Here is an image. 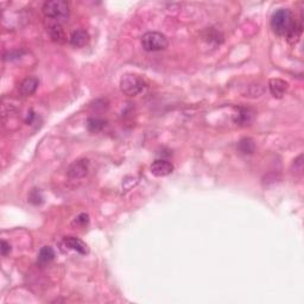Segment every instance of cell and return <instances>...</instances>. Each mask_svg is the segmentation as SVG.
<instances>
[{
  "mask_svg": "<svg viewBox=\"0 0 304 304\" xmlns=\"http://www.w3.org/2000/svg\"><path fill=\"white\" fill-rule=\"evenodd\" d=\"M42 12L45 19L49 20V23L61 24V25L68 22L69 16H70L68 2L63 0H51V1L44 2Z\"/></svg>",
  "mask_w": 304,
  "mask_h": 304,
  "instance_id": "1",
  "label": "cell"
},
{
  "mask_svg": "<svg viewBox=\"0 0 304 304\" xmlns=\"http://www.w3.org/2000/svg\"><path fill=\"white\" fill-rule=\"evenodd\" d=\"M296 20L293 18L292 12L289 9H279L272 15L271 17V28L273 33L278 36H285L289 34L292 30Z\"/></svg>",
  "mask_w": 304,
  "mask_h": 304,
  "instance_id": "2",
  "label": "cell"
},
{
  "mask_svg": "<svg viewBox=\"0 0 304 304\" xmlns=\"http://www.w3.org/2000/svg\"><path fill=\"white\" fill-rule=\"evenodd\" d=\"M146 87H148V84L144 77L138 74L127 73L120 79V89L127 97H135L140 94L145 90Z\"/></svg>",
  "mask_w": 304,
  "mask_h": 304,
  "instance_id": "3",
  "label": "cell"
},
{
  "mask_svg": "<svg viewBox=\"0 0 304 304\" xmlns=\"http://www.w3.org/2000/svg\"><path fill=\"white\" fill-rule=\"evenodd\" d=\"M140 42L143 49L149 52L162 51V50L167 49L169 45L167 36L158 31H149V33L144 34Z\"/></svg>",
  "mask_w": 304,
  "mask_h": 304,
  "instance_id": "4",
  "label": "cell"
},
{
  "mask_svg": "<svg viewBox=\"0 0 304 304\" xmlns=\"http://www.w3.org/2000/svg\"><path fill=\"white\" fill-rule=\"evenodd\" d=\"M89 171V161L86 158L77 159L73 162L67 169V175L69 178H82Z\"/></svg>",
  "mask_w": 304,
  "mask_h": 304,
  "instance_id": "5",
  "label": "cell"
},
{
  "mask_svg": "<svg viewBox=\"0 0 304 304\" xmlns=\"http://www.w3.org/2000/svg\"><path fill=\"white\" fill-rule=\"evenodd\" d=\"M174 165L171 162L167 161V159H156L154 162H152L150 170L152 175H154L156 177H165V176H169L170 174L174 172Z\"/></svg>",
  "mask_w": 304,
  "mask_h": 304,
  "instance_id": "6",
  "label": "cell"
},
{
  "mask_svg": "<svg viewBox=\"0 0 304 304\" xmlns=\"http://www.w3.org/2000/svg\"><path fill=\"white\" fill-rule=\"evenodd\" d=\"M63 245L68 250L75 251V252L80 253V254H88L89 253V249H88L86 242L82 241L81 239L75 238V236H67L63 240Z\"/></svg>",
  "mask_w": 304,
  "mask_h": 304,
  "instance_id": "7",
  "label": "cell"
},
{
  "mask_svg": "<svg viewBox=\"0 0 304 304\" xmlns=\"http://www.w3.org/2000/svg\"><path fill=\"white\" fill-rule=\"evenodd\" d=\"M269 88H270L271 94L276 99H282L287 93L289 84L282 79H271L269 82Z\"/></svg>",
  "mask_w": 304,
  "mask_h": 304,
  "instance_id": "8",
  "label": "cell"
},
{
  "mask_svg": "<svg viewBox=\"0 0 304 304\" xmlns=\"http://www.w3.org/2000/svg\"><path fill=\"white\" fill-rule=\"evenodd\" d=\"M39 86V80L34 76L26 77L19 84V93L23 97H30L37 90Z\"/></svg>",
  "mask_w": 304,
  "mask_h": 304,
  "instance_id": "9",
  "label": "cell"
},
{
  "mask_svg": "<svg viewBox=\"0 0 304 304\" xmlns=\"http://www.w3.org/2000/svg\"><path fill=\"white\" fill-rule=\"evenodd\" d=\"M48 33H49L50 38H51L52 42L57 44H62L66 42V34L65 30H63L62 25L61 24H56V23H49L48 25Z\"/></svg>",
  "mask_w": 304,
  "mask_h": 304,
  "instance_id": "10",
  "label": "cell"
},
{
  "mask_svg": "<svg viewBox=\"0 0 304 304\" xmlns=\"http://www.w3.org/2000/svg\"><path fill=\"white\" fill-rule=\"evenodd\" d=\"M253 116H254V113L250 108L240 107L236 111V113L234 114V122L236 125H240V126H247L252 122Z\"/></svg>",
  "mask_w": 304,
  "mask_h": 304,
  "instance_id": "11",
  "label": "cell"
},
{
  "mask_svg": "<svg viewBox=\"0 0 304 304\" xmlns=\"http://www.w3.org/2000/svg\"><path fill=\"white\" fill-rule=\"evenodd\" d=\"M90 36L89 34L87 33L86 30H75L73 31L70 36V44L73 45L74 48H84L86 47L89 42Z\"/></svg>",
  "mask_w": 304,
  "mask_h": 304,
  "instance_id": "12",
  "label": "cell"
},
{
  "mask_svg": "<svg viewBox=\"0 0 304 304\" xmlns=\"http://www.w3.org/2000/svg\"><path fill=\"white\" fill-rule=\"evenodd\" d=\"M55 259V252L50 246H44L39 250L38 255H37V263L41 266L48 265Z\"/></svg>",
  "mask_w": 304,
  "mask_h": 304,
  "instance_id": "13",
  "label": "cell"
},
{
  "mask_svg": "<svg viewBox=\"0 0 304 304\" xmlns=\"http://www.w3.org/2000/svg\"><path fill=\"white\" fill-rule=\"evenodd\" d=\"M238 150L242 154H252L255 151V144L252 138H242L238 143Z\"/></svg>",
  "mask_w": 304,
  "mask_h": 304,
  "instance_id": "14",
  "label": "cell"
},
{
  "mask_svg": "<svg viewBox=\"0 0 304 304\" xmlns=\"http://www.w3.org/2000/svg\"><path fill=\"white\" fill-rule=\"evenodd\" d=\"M106 126V121L101 118H89L87 120V129L93 133L100 132Z\"/></svg>",
  "mask_w": 304,
  "mask_h": 304,
  "instance_id": "15",
  "label": "cell"
},
{
  "mask_svg": "<svg viewBox=\"0 0 304 304\" xmlns=\"http://www.w3.org/2000/svg\"><path fill=\"white\" fill-rule=\"evenodd\" d=\"M88 223H89V215L86 214V213H82V214L77 215L75 218L73 225H76L77 227H86Z\"/></svg>",
  "mask_w": 304,
  "mask_h": 304,
  "instance_id": "16",
  "label": "cell"
},
{
  "mask_svg": "<svg viewBox=\"0 0 304 304\" xmlns=\"http://www.w3.org/2000/svg\"><path fill=\"white\" fill-rule=\"evenodd\" d=\"M29 201L34 204H41L42 201H43L41 191H39L38 189H34V190L31 191L30 196H29Z\"/></svg>",
  "mask_w": 304,
  "mask_h": 304,
  "instance_id": "17",
  "label": "cell"
},
{
  "mask_svg": "<svg viewBox=\"0 0 304 304\" xmlns=\"http://www.w3.org/2000/svg\"><path fill=\"white\" fill-rule=\"evenodd\" d=\"M292 168H295V174H302L303 171V156L300 154L297 159H295L292 163Z\"/></svg>",
  "mask_w": 304,
  "mask_h": 304,
  "instance_id": "18",
  "label": "cell"
},
{
  "mask_svg": "<svg viewBox=\"0 0 304 304\" xmlns=\"http://www.w3.org/2000/svg\"><path fill=\"white\" fill-rule=\"evenodd\" d=\"M11 252V245L9 244L7 241H5V240H1V254L2 257H6L9 253Z\"/></svg>",
  "mask_w": 304,
  "mask_h": 304,
  "instance_id": "19",
  "label": "cell"
}]
</instances>
